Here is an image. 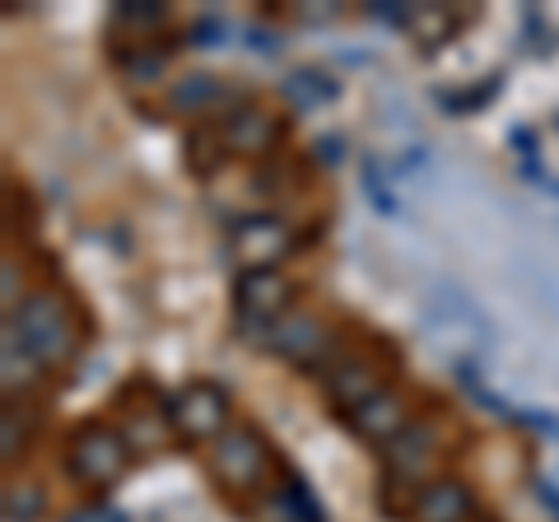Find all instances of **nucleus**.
<instances>
[{
	"instance_id": "obj_1",
	"label": "nucleus",
	"mask_w": 559,
	"mask_h": 522,
	"mask_svg": "<svg viewBox=\"0 0 559 522\" xmlns=\"http://www.w3.org/2000/svg\"><path fill=\"white\" fill-rule=\"evenodd\" d=\"M5 345H20L43 369H61V364L75 355V322H70V304L61 294L38 289L20 304L14 318H5Z\"/></svg>"
},
{
	"instance_id": "obj_2",
	"label": "nucleus",
	"mask_w": 559,
	"mask_h": 522,
	"mask_svg": "<svg viewBox=\"0 0 559 522\" xmlns=\"http://www.w3.org/2000/svg\"><path fill=\"white\" fill-rule=\"evenodd\" d=\"M210 472L229 490H252L271 472V448L252 425H238L210 443Z\"/></svg>"
},
{
	"instance_id": "obj_3",
	"label": "nucleus",
	"mask_w": 559,
	"mask_h": 522,
	"mask_svg": "<svg viewBox=\"0 0 559 522\" xmlns=\"http://www.w3.org/2000/svg\"><path fill=\"white\" fill-rule=\"evenodd\" d=\"M66 462H70V472H75V481L103 490V485H112L121 472H127V439L108 425H80L70 434Z\"/></svg>"
},
{
	"instance_id": "obj_4",
	"label": "nucleus",
	"mask_w": 559,
	"mask_h": 522,
	"mask_svg": "<svg viewBox=\"0 0 559 522\" xmlns=\"http://www.w3.org/2000/svg\"><path fill=\"white\" fill-rule=\"evenodd\" d=\"M168 420L178 425V434L191 443H215L219 434H229V392H224L219 382H187V388L173 396Z\"/></svg>"
},
{
	"instance_id": "obj_5",
	"label": "nucleus",
	"mask_w": 559,
	"mask_h": 522,
	"mask_svg": "<svg viewBox=\"0 0 559 522\" xmlns=\"http://www.w3.org/2000/svg\"><path fill=\"white\" fill-rule=\"evenodd\" d=\"M294 285L280 271H242L238 275V312L248 322V332H261L271 341V327L280 318H289Z\"/></svg>"
},
{
	"instance_id": "obj_6",
	"label": "nucleus",
	"mask_w": 559,
	"mask_h": 522,
	"mask_svg": "<svg viewBox=\"0 0 559 522\" xmlns=\"http://www.w3.org/2000/svg\"><path fill=\"white\" fill-rule=\"evenodd\" d=\"M294 252V234L285 220L275 215H248L234 224V257L248 271H275V261Z\"/></svg>"
},
{
	"instance_id": "obj_7",
	"label": "nucleus",
	"mask_w": 559,
	"mask_h": 522,
	"mask_svg": "<svg viewBox=\"0 0 559 522\" xmlns=\"http://www.w3.org/2000/svg\"><path fill=\"white\" fill-rule=\"evenodd\" d=\"M326 332H322V322L318 318H308V312H289V318H280L271 327V351L280 359H294V364H304V369H312L318 364V355L326 351Z\"/></svg>"
},
{
	"instance_id": "obj_8",
	"label": "nucleus",
	"mask_w": 559,
	"mask_h": 522,
	"mask_svg": "<svg viewBox=\"0 0 559 522\" xmlns=\"http://www.w3.org/2000/svg\"><path fill=\"white\" fill-rule=\"evenodd\" d=\"M378 392H382V373H378V364H369V359H345V364H336V369L326 373V402L336 411L355 415L364 402H373Z\"/></svg>"
},
{
	"instance_id": "obj_9",
	"label": "nucleus",
	"mask_w": 559,
	"mask_h": 522,
	"mask_svg": "<svg viewBox=\"0 0 559 522\" xmlns=\"http://www.w3.org/2000/svg\"><path fill=\"white\" fill-rule=\"evenodd\" d=\"M406 396L401 392H378L373 402H364L355 415H349V429L359 434V439H369V443H392L401 429H406Z\"/></svg>"
},
{
	"instance_id": "obj_10",
	"label": "nucleus",
	"mask_w": 559,
	"mask_h": 522,
	"mask_svg": "<svg viewBox=\"0 0 559 522\" xmlns=\"http://www.w3.org/2000/svg\"><path fill=\"white\" fill-rule=\"evenodd\" d=\"M275 117L271 112H261V108H248V112H234V117H224V127H219V141L229 154H266L275 145Z\"/></svg>"
},
{
	"instance_id": "obj_11",
	"label": "nucleus",
	"mask_w": 559,
	"mask_h": 522,
	"mask_svg": "<svg viewBox=\"0 0 559 522\" xmlns=\"http://www.w3.org/2000/svg\"><path fill=\"white\" fill-rule=\"evenodd\" d=\"M415 522H466L471 518V490L462 481H439V485H425L411 509Z\"/></svg>"
},
{
	"instance_id": "obj_12",
	"label": "nucleus",
	"mask_w": 559,
	"mask_h": 522,
	"mask_svg": "<svg viewBox=\"0 0 559 522\" xmlns=\"http://www.w3.org/2000/svg\"><path fill=\"white\" fill-rule=\"evenodd\" d=\"M433 458V429L429 425H406L388 443V466L392 476H419Z\"/></svg>"
},
{
	"instance_id": "obj_13",
	"label": "nucleus",
	"mask_w": 559,
	"mask_h": 522,
	"mask_svg": "<svg viewBox=\"0 0 559 522\" xmlns=\"http://www.w3.org/2000/svg\"><path fill=\"white\" fill-rule=\"evenodd\" d=\"M229 98V90L215 80V75H187L178 80L168 90V108H178V112H205V108H215V103Z\"/></svg>"
},
{
	"instance_id": "obj_14",
	"label": "nucleus",
	"mask_w": 559,
	"mask_h": 522,
	"mask_svg": "<svg viewBox=\"0 0 559 522\" xmlns=\"http://www.w3.org/2000/svg\"><path fill=\"white\" fill-rule=\"evenodd\" d=\"M280 94H285V103H294L299 112H312V108H322V103L336 98V84L318 71H294L285 84H280Z\"/></svg>"
},
{
	"instance_id": "obj_15",
	"label": "nucleus",
	"mask_w": 559,
	"mask_h": 522,
	"mask_svg": "<svg viewBox=\"0 0 559 522\" xmlns=\"http://www.w3.org/2000/svg\"><path fill=\"white\" fill-rule=\"evenodd\" d=\"M43 509H47L43 485H33V481H10L5 485V522H38Z\"/></svg>"
},
{
	"instance_id": "obj_16",
	"label": "nucleus",
	"mask_w": 559,
	"mask_h": 522,
	"mask_svg": "<svg viewBox=\"0 0 559 522\" xmlns=\"http://www.w3.org/2000/svg\"><path fill=\"white\" fill-rule=\"evenodd\" d=\"M164 439H168V415L131 411V420H127V443H131V452H154Z\"/></svg>"
},
{
	"instance_id": "obj_17",
	"label": "nucleus",
	"mask_w": 559,
	"mask_h": 522,
	"mask_svg": "<svg viewBox=\"0 0 559 522\" xmlns=\"http://www.w3.org/2000/svg\"><path fill=\"white\" fill-rule=\"evenodd\" d=\"M280 509H285L289 522H322L318 499L308 495V485H304V481H289V490H280Z\"/></svg>"
},
{
	"instance_id": "obj_18",
	"label": "nucleus",
	"mask_w": 559,
	"mask_h": 522,
	"mask_svg": "<svg viewBox=\"0 0 559 522\" xmlns=\"http://www.w3.org/2000/svg\"><path fill=\"white\" fill-rule=\"evenodd\" d=\"M117 20L131 28H159L168 20V10L154 5V0H140V5H117Z\"/></svg>"
},
{
	"instance_id": "obj_19",
	"label": "nucleus",
	"mask_w": 559,
	"mask_h": 522,
	"mask_svg": "<svg viewBox=\"0 0 559 522\" xmlns=\"http://www.w3.org/2000/svg\"><path fill=\"white\" fill-rule=\"evenodd\" d=\"M127 75L135 84H154L164 75V57H159V51H135V57L127 61Z\"/></svg>"
},
{
	"instance_id": "obj_20",
	"label": "nucleus",
	"mask_w": 559,
	"mask_h": 522,
	"mask_svg": "<svg viewBox=\"0 0 559 522\" xmlns=\"http://www.w3.org/2000/svg\"><path fill=\"white\" fill-rule=\"evenodd\" d=\"M20 406H10L5 411V462H14L20 458V448H24V429H20Z\"/></svg>"
},
{
	"instance_id": "obj_21",
	"label": "nucleus",
	"mask_w": 559,
	"mask_h": 522,
	"mask_svg": "<svg viewBox=\"0 0 559 522\" xmlns=\"http://www.w3.org/2000/svg\"><path fill=\"white\" fill-rule=\"evenodd\" d=\"M191 43L197 47H224V20H201L191 28Z\"/></svg>"
},
{
	"instance_id": "obj_22",
	"label": "nucleus",
	"mask_w": 559,
	"mask_h": 522,
	"mask_svg": "<svg viewBox=\"0 0 559 522\" xmlns=\"http://www.w3.org/2000/svg\"><path fill=\"white\" fill-rule=\"evenodd\" d=\"M373 20H382V24H411V20H415V10H406V5H388V0H378V5H373Z\"/></svg>"
},
{
	"instance_id": "obj_23",
	"label": "nucleus",
	"mask_w": 559,
	"mask_h": 522,
	"mask_svg": "<svg viewBox=\"0 0 559 522\" xmlns=\"http://www.w3.org/2000/svg\"><path fill=\"white\" fill-rule=\"evenodd\" d=\"M248 38H252V51H275L271 33H261V28H248Z\"/></svg>"
},
{
	"instance_id": "obj_24",
	"label": "nucleus",
	"mask_w": 559,
	"mask_h": 522,
	"mask_svg": "<svg viewBox=\"0 0 559 522\" xmlns=\"http://www.w3.org/2000/svg\"><path fill=\"white\" fill-rule=\"evenodd\" d=\"M536 495H540V499H546V503H550V509L559 513V495H555V485H540V490H536Z\"/></svg>"
}]
</instances>
